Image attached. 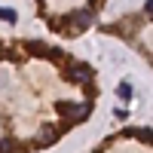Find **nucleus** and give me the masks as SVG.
<instances>
[{
  "label": "nucleus",
  "instance_id": "obj_1",
  "mask_svg": "<svg viewBox=\"0 0 153 153\" xmlns=\"http://www.w3.org/2000/svg\"><path fill=\"white\" fill-rule=\"evenodd\" d=\"M55 110L65 113V117H74V120H86L92 113V104H74V101H55Z\"/></svg>",
  "mask_w": 153,
  "mask_h": 153
},
{
  "label": "nucleus",
  "instance_id": "obj_2",
  "mask_svg": "<svg viewBox=\"0 0 153 153\" xmlns=\"http://www.w3.org/2000/svg\"><path fill=\"white\" fill-rule=\"evenodd\" d=\"M65 76H68L71 83H80V86H89V83L95 80V71L89 68V65H80V61H76V65H71V68H68V74H65Z\"/></svg>",
  "mask_w": 153,
  "mask_h": 153
},
{
  "label": "nucleus",
  "instance_id": "obj_3",
  "mask_svg": "<svg viewBox=\"0 0 153 153\" xmlns=\"http://www.w3.org/2000/svg\"><path fill=\"white\" fill-rule=\"evenodd\" d=\"M65 22H71V31H83V28H89V25L95 22V16H92V9H76Z\"/></svg>",
  "mask_w": 153,
  "mask_h": 153
},
{
  "label": "nucleus",
  "instance_id": "obj_4",
  "mask_svg": "<svg viewBox=\"0 0 153 153\" xmlns=\"http://www.w3.org/2000/svg\"><path fill=\"white\" fill-rule=\"evenodd\" d=\"M28 49H31V52H37V55H43V58H61L58 49H46L43 43H28Z\"/></svg>",
  "mask_w": 153,
  "mask_h": 153
},
{
  "label": "nucleus",
  "instance_id": "obj_5",
  "mask_svg": "<svg viewBox=\"0 0 153 153\" xmlns=\"http://www.w3.org/2000/svg\"><path fill=\"white\" fill-rule=\"evenodd\" d=\"M117 95H120L123 101H129V98H132V83H126V80H123V83L117 86Z\"/></svg>",
  "mask_w": 153,
  "mask_h": 153
},
{
  "label": "nucleus",
  "instance_id": "obj_6",
  "mask_svg": "<svg viewBox=\"0 0 153 153\" xmlns=\"http://www.w3.org/2000/svg\"><path fill=\"white\" fill-rule=\"evenodd\" d=\"M129 135H132V138H141V141H153V132H150V129H132Z\"/></svg>",
  "mask_w": 153,
  "mask_h": 153
},
{
  "label": "nucleus",
  "instance_id": "obj_7",
  "mask_svg": "<svg viewBox=\"0 0 153 153\" xmlns=\"http://www.w3.org/2000/svg\"><path fill=\"white\" fill-rule=\"evenodd\" d=\"M46 141H49V144L55 141V129H49V126H46V129L40 132V144H46Z\"/></svg>",
  "mask_w": 153,
  "mask_h": 153
},
{
  "label": "nucleus",
  "instance_id": "obj_8",
  "mask_svg": "<svg viewBox=\"0 0 153 153\" xmlns=\"http://www.w3.org/2000/svg\"><path fill=\"white\" fill-rule=\"evenodd\" d=\"M19 147H16V141H9V138H3L0 141V153H16Z\"/></svg>",
  "mask_w": 153,
  "mask_h": 153
},
{
  "label": "nucleus",
  "instance_id": "obj_9",
  "mask_svg": "<svg viewBox=\"0 0 153 153\" xmlns=\"http://www.w3.org/2000/svg\"><path fill=\"white\" fill-rule=\"evenodd\" d=\"M0 19H6V22H16V9H0Z\"/></svg>",
  "mask_w": 153,
  "mask_h": 153
},
{
  "label": "nucleus",
  "instance_id": "obj_10",
  "mask_svg": "<svg viewBox=\"0 0 153 153\" xmlns=\"http://www.w3.org/2000/svg\"><path fill=\"white\" fill-rule=\"evenodd\" d=\"M144 12H147V16H153V0H147V6H144Z\"/></svg>",
  "mask_w": 153,
  "mask_h": 153
}]
</instances>
